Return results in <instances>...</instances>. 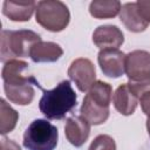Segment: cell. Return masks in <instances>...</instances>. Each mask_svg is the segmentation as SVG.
Returning a JSON list of instances; mask_svg holds the SVG:
<instances>
[{
	"label": "cell",
	"instance_id": "14",
	"mask_svg": "<svg viewBox=\"0 0 150 150\" xmlns=\"http://www.w3.org/2000/svg\"><path fill=\"white\" fill-rule=\"evenodd\" d=\"M120 20L128 30L134 33L143 32L149 26V23L139 14L136 2H127L122 5L120 12Z\"/></svg>",
	"mask_w": 150,
	"mask_h": 150
},
{
	"label": "cell",
	"instance_id": "1",
	"mask_svg": "<svg viewBox=\"0 0 150 150\" xmlns=\"http://www.w3.org/2000/svg\"><path fill=\"white\" fill-rule=\"evenodd\" d=\"M28 63L21 60H11L7 61L2 68V81L4 89L9 102L18 105H27L32 103L35 90L33 86H36L39 89L43 90L41 84L36 81L33 75L26 73Z\"/></svg>",
	"mask_w": 150,
	"mask_h": 150
},
{
	"label": "cell",
	"instance_id": "3",
	"mask_svg": "<svg viewBox=\"0 0 150 150\" xmlns=\"http://www.w3.org/2000/svg\"><path fill=\"white\" fill-rule=\"evenodd\" d=\"M112 98V88L103 81H95L81 105V116L90 124L98 125L109 117V105Z\"/></svg>",
	"mask_w": 150,
	"mask_h": 150
},
{
	"label": "cell",
	"instance_id": "5",
	"mask_svg": "<svg viewBox=\"0 0 150 150\" xmlns=\"http://www.w3.org/2000/svg\"><path fill=\"white\" fill-rule=\"evenodd\" d=\"M57 128L47 120L38 118L26 129L22 143L27 150H54L57 145Z\"/></svg>",
	"mask_w": 150,
	"mask_h": 150
},
{
	"label": "cell",
	"instance_id": "13",
	"mask_svg": "<svg viewBox=\"0 0 150 150\" xmlns=\"http://www.w3.org/2000/svg\"><path fill=\"white\" fill-rule=\"evenodd\" d=\"M112 103L115 109L120 114L129 116L135 112L138 103V97L129 88L128 83H123L115 90L112 96Z\"/></svg>",
	"mask_w": 150,
	"mask_h": 150
},
{
	"label": "cell",
	"instance_id": "19",
	"mask_svg": "<svg viewBox=\"0 0 150 150\" xmlns=\"http://www.w3.org/2000/svg\"><path fill=\"white\" fill-rule=\"evenodd\" d=\"M136 4L142 18L148 23H150V0H139V1H136Z\"/></svg>",
	"mask_w": 150,
	"mask_h": 150
},
{
	"label": "cell",
	"instance_id": "11",
	"mask_svg": "<svg viewBox=\"0 0 150 150\" xmlns=\"http://www.w3.org/2000/svg\"><path fill=\"white\" fill-rule=\"evenodd\" d=\"M89 134L90 123L82 116H71L66 121L64 135L71 145L76 148L82 146L87 142Z\"/></svg>",
	"mask_w": 150,
	"mask_h": 150
},
{
	"label": "cell",
	"instance_id": "21",
	"mask_svg": "<svg viewBox=\"0 0 150 150\" xmlns=\"http://www.w3.org/2000/svg\"><path fill=\"white\" fill-rule=\"evenodd\" d=\"M1 150H21L20 146L12 139L2 137L1 139Z\"/></svg>",
	"mask_w": 150,
	"mask_h": 150
},
{
	"label": "cell",
	"instance_id": "2",
	"mask_svg": "<svg viewBox=\"0 0 150 150\" xmlns=\"http://www.w3.org/2000/svg\"><path fill=\"white\" fill-rule=\"evenodd\" d=\"M77 104V96L70 81H61L54 89L43 90L39 102L40 111L48 120H62Z\"/></svg>",
	"mask_w": 150,
	"mask_h": 150
},
{
	"label": "cell",
	"instance_id": "18",
	"mask_svg": "<svg viewBox=\"0 0 150 150\" xmlns=\"http://www.w3.org/2000/svg\"><path fill=\"white\" fill-rule=\"evenodd\" d=\"M88 150H116V143L109 135H98L94 138Z\"/></svg>",
	"mask_w": 150,
	"mask_h": 150
},
{
	"label": "cell",
	"instance_id": "9",
	"mask_svg": "<svg viewBox=\"0 0 150 150\" xmlns=\"http://www.w3.org/2000/svg\"><path fill=\"white\" fill-rule=\"evenodd\" d=\"M97 61L102 73L108 77H121L125 73V54L120 49H102Z\"/></svg>",
	"mask_w": 150,
	"mask_h": 150
},
{
	"label": "cell",
	"instance_id": "22",
	"mask_svg": "<svg viewBox=\"0 0 150 150\" xmlns=\"http://www.w3.org/2000/svg\"><path fill=\"white\" fill-rule=\"evenodd\" d=\"M146 129H148V134H149V136H150V116H149L148 120H146Z\"/></svg>",
	"mask_w": 150,
	"mask_h": 150
},
{
	"label": "cell",
	"instance_id": "17",
	"mask_svg": "<svg viewBox=\"0 0 150 150\" xmlns=\"http://www.w3.org/2000/svg\"><path fill=\"white\" fill-rule=\"evenodd\" d=\"M19 120V114L4 98L0 100V132L6 135L11 132Z\"/></svg>",
	"mask_w": 150,
	"mask_h": 150
},
{
	"label": "cell",
	"instance_id": "6",
	"mask_svg": "<svg viewBox=\"0 0 150 150\" xmlns=\"http://www.w3.org/2000/svg\"><path fill=\"white\" fill-rule=\"evenodd\" d=\"M36 22L49 32L63 30L70 20V13L68 7L57 0H43L39 1L35 9Z\"/></svg>",
	"mask_w": 150,
	"mask_h": 150
},
{
	"label": "cell",
	"instance_id": "8",
	"mask_svg": "<svg viewBox=\"0 0 150 150\" xmlns=\"http://www.w3.org/2000/svg\"><path fill=\"white\" fill-rule=\"evenodd\" d=\"M68 75L70 80L75 82L79 90L86 93L95 83V79H96L95 66L89 59L79 57L70 63L68 68Z\"/></svg>",
	"mask_w": 150,
	"mask_h": 150
},
{
	"label": "cell",
	"instance_id": "20",
	"mask_svg": "<svg viewBox=\"0 0 150 150\" xmlns=\"http://www.w3.org/2000/svg\"><path fill=\"white\" fill-rule=\"evenodd\" d=\"M139 103H141V108L143 110V112L149 117L150 116V90L143 93L139 98H138Z\"/></svg>",
	"mask_w": 150,
	"mask_h": 150
},
{
	"label": "cell",
	"instance_id": "15",
	"mask_svg": "<svg viewBox=\"0 0 150 150\" xmlns=\"http://www.w3.org/2000/svg\"><path fill=\"white\" fill-rule=\"evenodd\" d=\"M63 54L62 48L55 42H45L40 41L35 43L29 53L30 59L35 63L42 62H55Z\"/></svg>",
	"mask_w": 150,
	"mask_h": 150
},
{
	"label": "cell",
	"instance_id": "7",
	"mask_svg": "<svg viewBox=\"0 0 150 150\" xmlns=\"http://www.w3.org/2000/svg\"><path fill=\"white\" fill-rule=\"evenodd\" d=\"M125 74L129 81L150 80V53L136 49L125 55Z\"/></svg>",
	"mask_w": 150,
	"mask_h": 150
},
{
	"label": "cell",
	"instance_id": "10",
	"mask_svg": "<svg viewBox=\"0 0 150 150\" xmlns=\"http://www.w3.org/2000/svg\"><path fill=\"white\" fill-rule=\"evenodd\" d=\"M93 42L102 49H118L124 42V35L117 26L104 25L97 27L93 33Z\"/></svg>",
	"mask_w": 150,
	"mask_h": 150
},
{
	"label": "cell",
	"instance_id": "12",
	"mask_svg": "<svg viewBox=\"0 0 150 150\" xmlns=\"http://www.w3.org/2000/svg\"><path fill=\"white\" fill-rule=\"evenodd\" d=\"M35 1H14L5 0L2 4V13L12 21H28L36 9Z\"/></svg>",
	"mask_w": 150,
	"mask_h": 150
},
{
	"label": "cell",
	"instance_id": "16",
	"mask_svg": "<svg viewBox=\"0 0 150 150\" xmlns=\"http://www.w3.org/2000/svg\"><path fill=\"white\" fill-rule=\"evenodd\" d=\"M122 5L117 0H95L89 5V13L95 19H109L120 14Z\"/></svg>",
	"mask_w": 150,
	"mask_h": 150
},
{
	"label": "cell",
	"instance_id": "4",
	"mask_svg": "<svg viewBox=\"0 0 150 150\" xmlns=\"http://www.w3.org/2000/svg\"><path fill=\"white\" fill-rule=\"evenodd\" d=\"M41 38L38 33L29 29L2 30L0 56L2 62L15 60L16 57L29 56L32 47L40 42Z\"/></svg>",
	"mask_w": 150,
	"mask_h": 150
}]
</instances>
